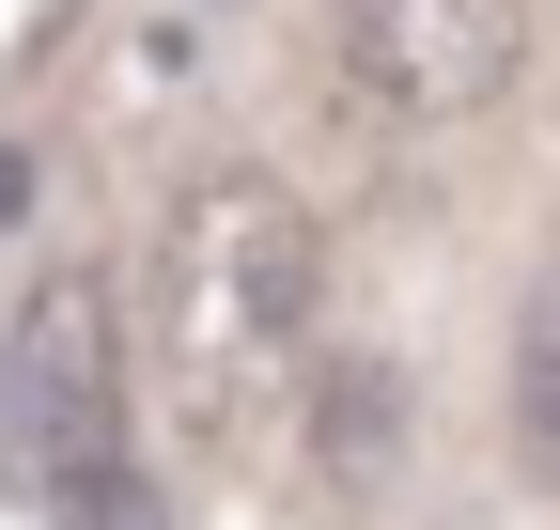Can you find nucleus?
<instances>
[{
    "mask_svg": "<svg viewBox=\"0 0 560 530\" xmlns=\"http://www.w3.org/2000/svg\"><path fill=\"white\" fill-rule=\"evenodd\" d=\"M47 515H62V530H187V515H172L156 484L125 469V452H94V469H62V484H47Z\"/></svg>",
    "mask_w": 560,
    "mask_h": 530,
    "instance_id": "39448f33",
    "label": "nucleus"
},
{
    "mask_svg": "<svg viewBox=\"0 0 560 530\" xmlns=\"http://www.w3.org/2000/svg\"><path fill=\"white\" fill-rule=\"evenodd\" d=\"M0 219H32V172H16V157H0Z\"/></svg>",
    "mask_w": 560,
    "mask_h": 530,
    "instance_id": "423d86ee",
    "label": "nucleus"
},
{
    "mask_svg": "<svg viewBox=\"0 0 560 530\" xmlns=\"http://www.w3.org/2000/svg\"><path fill=\"white\" fill-rule=\"evenodd\" d=\"M312 219L280 172H187L172 219H156V375L187 437L249 452L312 375Z\"/></svg>",
    "mask_w": 560,
    "mask_h": 530,
    "instance_id": "f257e3e1",
    "label": "nucleus"
},
{
    "mask_svg": "<svg viewBox=\"0 0 560 530\" xmlns=\"http://www.w3.org/2000/svg\"><path fill=\"white\" fill-rule=\"evenodd\" d=\"M342 79L405 125H467L529 79V0H342Z\"/></svg>",
    "mask_w": 560,
    "mask_h": 530,
    "instance_id": "7ed1b4c3",
    "label": "nucleus"
},
{
    "mask_svg": "<svg viewBox=\"0 0 560 530\" xmlns=\"http://www.w3.org/2000/svg\"><path fill=\"white\" fill-rule=\"evenodd\" d=\"M94 452H125V312L94 265H47L16 297V327H0V469L47 499Z\"/></svg>",
    "mask_w": 560,
    "mask_h": 530,
    "instance_id": "f03ea898",
    "label": "nucleus"
},
{
    "mask_svg": "<svg viewBox=\"0 0 560 530\" xmlns=\"http://www.w3.org/2000/svg\"><path fill=\"white\" fill-rule=\"evenodd\" d=\"M514 452H529V484L560 499V265H545L529 312H514Z\"/></svg>",
    "mask_w": 560,
    "mask_h": 530,
    "instance_id": "20e7f679",
    "label": "nucleus"
}]
</instances>
